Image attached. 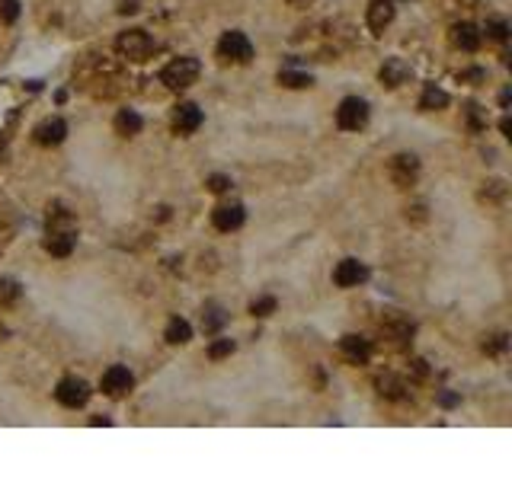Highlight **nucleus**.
<instances>
[{"label":"nucleus","mask_w":512,"mask_h":479,"mask_svg":"<svg viewBox=\"0 0 512 479\" xmlns=\"http://www.w3.org/2000/svg\"><path fill=\"white\" fill-rule=\"evenodd\" d=\"M224 323H227V314H224L218 304H208V307L202 310V329H205V332H218Z\"/></svg>","instance_id":"aec40b11"},{"label":"nucleus","mask_w":512,"mask_h":479,"mask_svg":"<svg viewBox=\"0 0 512 479\" xmlns=\"http://www.w3.org/2000/svg\"><path fill=\"white\" fill-rule=\"evenodd\" d=\"M506 345H509V339H506V332H500V336H490L484 342V351L487 355H500V351H506Z\"/></svg>","instance_id":"cd10ccee"},{"label":"nucleus","mask_w":512,"mask_h":479,"mask_svg":"<svg viewBox=\"0 0 512 479\" xmlns=\"http://www.w3.org/2000/svg\"><path fill=\"white\" fill-rule=\"evenodd\" d=\"M100 387H102V393H106V397L119 399V397H125V393L135 387V377H131V371L125 368V364H112V368L102 371Z\"/></svg>","instance_id":"39448f33"},{"label":"nucleus","mask_w":512,"mask_h":479,"mask_svg":"<svg viewBox=\"0 0 512 479\" xmlns=\"http://www.w3.org/2000/svg\"><path fill=\"white\" fill-rule=\"evenodd\" d=\"M243 221H247V211H243V205H218L212 211V224L218 227V231L224 233H231L237 231V227H243Z\"/></svg>","instance_id":"9d476101"},{"label":"nucleus","mask_w":512,"mask_h":479,"mask_svg":"<svg viewBox=\"0 0 512 479\" xmlns=\"http://www.w3.org/2000/svg\"><path fill=\"white\" fill-rule=\"evenodd\" d=\"M394 23V0H372L368 3V26L372 32H384V26Z\"/></svg>","instance_id":"2eb2a0df"},{"label":"nucleus","mask_w":512,"mask_h":479,"mask_svg":"<svg viewBox=\"0 0 512 479\" xmlns=\"http://www.w3.org/2000/svg\"><path fill=\"white\" fill-rule=\"evenodd\" d=\"M173 131L177 135H192V131L202 125V109H199L196 102H179L177 109H173V119H170Z\"/></svg>","instance_id":"1a4fd4ad"},{"label":"nucleus","mask_w":512,"mask_h":479,"mask_svg":"<svg viewBox=\"0 0 512 479\" xmlns=\"http://www.w3.org/2000/svg\"><path fill=\"white\" fill-rule=\"evenodd\" d=\"M279 83L282 86H291V90H304L314 83L311 74H298V71H279Z\"/></svg>","instance_id":"412c9836"},{"label":"nucleus","mask_w":512,"mask_h":479,"mask_svg":"<svg viewBox=\"0 0 512 479\" xmlns=\"http://www.w3.org/2000/svg\"><path fill=\"white\" fill-rule=\"evenodd\" d=\"M480 198H484V202H503V198H506V185L500 183V179H493V183H484V192H480Z\"/></svg>","instance_id":"b1692460"},{"label":"nucleus","mask_w":512,"mask_h":479,"mask_svg":"<svg viewBox=\"0 0 512 479\" xmlns=\"http://www.w3.org/2000/svg\"><path fill=\"white\" fill-rule=\"evenodd\" d=\"M19 16V0H0V19L3 23H16Z\"/></svg>","instance_id":"bb28decb"},{"label":"nucleus","mask_w":512,"mask_h":479,"mask_svg":"<svg viewBox=\"0 0 512 479\" xmlns=\"http://www.w3.org/2000/svg\"><path fill=\"white\" fill-rule=\"evenodd\" d=\"M208 189H212V192H227V189H231V176H221V173L208 176Z\"/></svg>","instance_id":"c85d7f7f"},{"label":"nucleus","mask_w":512,"mask_h":479,"mask_svg":"<svg viewBox=\"0 0 512 479\" xmlns=\"http://www.w3.org/2000/svg\"><path fill=\"white\" fill-rule=\"evenodd\" d=\"M458 3H461V7H467V10H474V7H480L484 0H458Z\"/></svg>","instance_id":"f704fd0d"},{"label":"nucleus","mask_w":512,"mask_h":479,"mask_svg":"<svg viewBox=\"0 0 512 479\" xmlns=\"http://www.w3.org/2000/svg\"><path fill=\"white\" fill-rule=\"evenodd\" d=\"M19 294H23V288H19L13 278H0V307L16 304Z\"/></svg>","instance_id":"4be33fe9"},{"label":"nucleus","mask_w":512,"mask_h":479,"mask_svg":"<svg viewBox=\"0 0 512 479\" xmlns=\"http://www.w3.org/2000/svg\"><path fill=\"white\" fill-rule=\"evenodd\" d=\"M336 125L343 131H362L368 125V102L359 96H346L336 109Z\"/></svg>","instance_id":"20e7f679"},{"label":"nucleus","mask_w":512,"mask_h":479,"mask_svg":"<svg viewBox=\"0 0 512 479\" xmlns=\"http://www.w3.org/2000/svg\"><path fill=\"white\" fill-rule=\"evenodd\" d=\"M467 115H471V128H474V131L487 128V121L480 119V106H467Z\"/></svg>","instance_id":"7c9ffc66"},{"label":"nucleus","mask_w":512,"mask_h":479,"mask_svg":"<svg viewBox=\"0 0 512 479\" xmlns=\"http://www.w3.org/2000/svg\"><path fill=\"white\" fill-rule=\"evenodd\" d=\"M90 384L87 380H80V377H65L61 384L55 387V399L61 406H67V409H77V406H84L87 399H90Z\"/></svg>","instance_id":"423d86ee"},{"label":"nucleus","mask_w":512,"mask_h":479,"mask_svg":"<svg viewBox=\"0 0 512 479\" xmlns=\"http://www.w3.org/2000/svg\"><path fill=\"white\" fill-rule=\"evenodd\" d=\"M388 173H391V179L401 185V189H410L419 176V160L413 157V154H397V157H391V163H388Z\"/></svg>","instance_id":"0eeeda50"},{"label":"nucleus","mask_w":512,"mask_h":479,"mask_svg":"<svg viewBox=\"0 0 512 479\" xmlns=\"http://www.w3.org/2000/svg\"><path fill=\"white\" fill-rule=\"evenodd\" d=\"M0 150H3V135H0Z\"/></svg>","instance_id":"e433bc0d"},{"label":"nucleus","mask_w":512,"mask_h":479,"mask_svg":"<svg viewBox=\"0 0 512 479\" xmlns=\"http://www.w3.org/2000/svg\"><path fill=\"white\" fill-rule=\"evenodd\" d=\"M74 243H77V231H48L42 246H45V253H52V256L65 259L74 253Z\"/></svg>","instance_id":"ddd939ff"},{"label":"nucleus","mask_w":512,"mask_h":479,"mask_svg":"<svg viewBox=\"0 0 512 479\" xmlns=\"http://www.w3.org/2000/svg\"><path fill=\"white\" fill-rule=\"evenodd\" d=\"M480 29L474 26V23H458L455 29H452V42H455L461 51H477L480 48Z\"/></svg>","instance_id":"dca6fc26"},{"label":"nucleus","mask_w":512,"mask_h":479,"mask_svg":"<svg viewBox=\"0 0 512 479\" xmlns=\"http://www.w3.org/2000/svg\"><path fill=\"white\" fill-rule=\"evenodd\" d=\"M138 10H141L138 0H122L119 3V13H138Z\"/></svg>","instance_id":"2f4dec72"},{"label":"nucleus","mask_w":512,"mask_h":479,"mask_svg":"<svg viewBox=\"0 0 512 479\" xmlns=\"http://www.w3.org/2000/svg\"><path fill=\"white\" fill-rule=\"evenodd\" d=\"M291 3H298V7H304V3H311V0H291Z\"/></svg>","instance_id":"c9c22d12"},{"label":"nucleus","mask_w":512,"mask_h":479,"mask_svg":"<svg viewBox=\"0 0 512 479\" xmlns=\"http://www.w3.org/2000/svg\"><path fill=\"white\" fill-rule=\"evenodd\" d=\"M276 304H279V301H276V297H269V294H266V297H256V301L250 304V314H253V316H269L272 310H276Z\"/></svg>","instance_id":"393cba45"},{"label":"nucleus","mask_w":512,"mask_h":479,"mask_svg":"<svg viewBox=\"0 0 512 479\" xmlns=\"http://www.w3.org/2000/svg\"><path fill=\"white\" fill-rule=\"evenodd\" d=\"M218 58H221V61H234V65H250L253 42L243 36V32L231 29V32H224L221 42H218Z\"/></svg>","instance_id":"7ed1b4c3"},{"label":"nucleus","mask_w":512,"mask_h":479,"mask_svg":"<svg viewBox=\"0 0 512 479\" xmlns=\"http://www.w3.org/2000/svg\"><path fill=\"white\" fill-rule=\"evenodd\" d=\"M410 77H413V71H410L407 61H401V58H388L381 65V71H378V80L384 83V86H401V83H407Z\"/></svg>","instance_id":"f8f14e48"},{"label":"nucleus","mask_w":512,"mask_h":479,"mask_svg":"<svg viewBox=\"0 0 512 479\" xmlns=\"http://www.w3.org/2000/svg\"><path fill=\"white\" fill-rule=\"evenodd\" d=\"M231 351H234V342L231 339H218V342H212V345H208V358L221 361V358H227Z\"/></svg>","instance_id":"a878e982"},{"label":"nucleus","mask_w":512,"mask_h":479,"mask_svg":"<svg viewBox=\"0 0 512 479\" xmlns=\"http://www.w3.org/2000/svg\"><path fill=\"white\" fill-rule=\"evenodd\" d=\"M448 106V93L438 90L436 83H429L426 90H423V96H419V109L423 112H438Z\"/></svg>","instance_id":"a211bd4d"},{"label":"nucleus","mask_w":512,"mask_h":479,"mask_svg":"<svg viewBox=\"0 0 512 479\" xmlns=\"http://www.w3.org/2000/svg\"><path fill=\"white\" fill-rule=\"evenodd\" d=\"M365 278H368V268H365L359 259H343V262L333 268V281L340 288H359Z\"/></svg>","instance_id":"9b49d317"},{"label":"nucleus","mask_w":512,"mask_h":479,"mask_svg":"<svg viewBox=\"0 0 512 479\" xmlns=\"http://www.w3.org/2000/svg\"><path fill=\"white\" fill-rule=\"evenodd\" d=\"M202 74V65H199V58L186 55V58H173L164 71H160V83L170 86V90H186L192 83L199 80Z\"/></svg>","instance_id":"f257e3e1"},{"label":"nucleus","mask_w":512,"mask_h":479,"mask_svg":"<svg viewBox=\"0 0 512 479\" xmlns=\"http://www.w3.org/2000/svg\"><path fill=\"white\" fill-rule=\"evenodd\" d=\"M32 138H36V144H42V148H58V144L67 138V121L65 119H42L36 128H32Z\"/></svg>","instance_id":"6e6552de"},{"label":"nucleus","mask_w":512,"mask_h":479,"mask_svg":"<svg viewBox=\"0 0 512 479\" xmlns=\"http://www.w3.org/2000/svg\"><path fill=\"white\" fill-rule=\"evenodd\" d=\"M484 32H487V38H493V42H506V38H509V23L493 16V19H487Z\"/></svg>","instance_id":"5701e85b"},{"label":"nucleus","mask_w":512,"mask_h":479,"mask_svg":"<svg viewBox=\"0 0 512 479\" xmlns=\"http://www.w3.org/2000/svg\"><path fill=\"white\" fill-rule=\"evenodd\" d=\"M458 80H461V83H474V86H477V83L487 80V74L480 71V67H471V71H461V74H458Z\"/></svg>","instance_id":"c756f323"},{"label":"nucleus","mask_w":512,"mask_h":479,"mask_svg":"<svg viewBox=\"0 0 512 479\" xmlns=\"http://www.w3.org/2000/svg\"><path fill=\"white\" fill-rule=\"evenodd\" d=\"M141 128H144V121H141V115L135 109H122L115 115V135H122V138H135Z\"/></svg>","instance_id":"f3484780"},{"label":"nucleus","mask_w":512,"mask_h":479,"mask_svg":"<svg viewBox=\"0 0 512 479\" xmlns=\"http://www.w3.org/2000/svg\"><path fill=\"white\" fill-rule=\"evenodd\" d=\"M500 131H503V135H512V121H509V115H503V121H500Z\"/></svg>","instance_id":"72a5a7b5"},{"label":"nucleus","mask_w":512,"mask_h":479,"mask_svg":"<svg viewBox=\"0 0 512 479\" xmlns=\"http://www.w3.org/2000/svg\"><path fill=\"white\" fill-rule=\"evenodd\" d=\"M154 38L144 32V29H129V32H119V38H115V51H119L125 61H135V65H141V61H148L151 55H154Z\"/></svg>","instance_id":"f03ea898"},{"label":"nucleus","mask_w":512,"mask_h":479,"mask_svg":"<svg viewBox=\"0 0 512 479\" xmlns=\"http://www.w3.org/2000/svg\"><path fill=\"white\" fill-rule=\"evenodd\" d=\"M438 406L452 409V406H458V397H455V393H438Z\"/></svg>","instance_id":"473e14b6"},{"label":"nucleus","mask_w":512,"mask_h":479,"mask_svg":"<svg viewBox=\"0 0 512 479\" xmlns=\"http://www.w3.org/2000/svg\"><path fill=\"white\" fill-rule=\"evenodd\" d=\"M164 339H167L170 345H183V342L192 339V326H189L183 316H173V320L167 323V332H164Z\"/></svg>","instance_id":"6ab92c4d"},{"label":"nucleus","mask_w":512,"mask_h":479,"mask_svg":"<svg viewBox=\"0 0 512 479\" xmlns=\"http://www.w3.org/2000/svg\"><path fill=\"white\" fill-rule=\"evenodd\" d=\"M340 349H343V355L353 364H368V358H372V345H368V339H362V336H343L340 339Z\"/></svg>","instance_id":"4468645a"}]
</instances>
